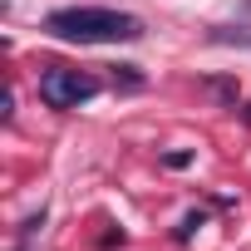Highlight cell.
I'll list each match as a JSON object with an SVG mask.
<instances>
[{"label":"cell","instance_id":"obj_5","mask_svg":"<svg viewBox=\"0 0 251 251\" xmlns=\"http://www.w3.org/2000/svg\"><path fill=\"white\" fill-rule=\"evenodd\" d=\"M246 118H251V108H246Z\"/></svg>","mask_w":251,"mask_h":251},{"label":"cell","instance_id":"obj_3","mask_svg":"<svg viewBox=\"0 0 251 251\" xmlns=\"http://www.w3.org/2000/svg\"><path fill=\"white\" fill-rule=\"evenodd\" d=\"M222 45H251V30H217Z\"/></svg>","mask_w":251,"mask_h":251},{"label":"cell","instance_id":"obj_1","mask_svg":"<svg viewBox=\"0 0 251 251\" xmlns=\"http://www.w3.org/2000/svg\"><path fill=\"white\" fill-rule=\"evenodd\" d=\"M45 30L54 40H74V45H118V40H138L143 20L128 10H103V5H74V10H54L45 20Z\"/></svg>","mask_w":251,"mask_h":251},{"label":"cell","instance_id":"obj_4","mask_svg":"<svg viewBox=\"0 0 251 251\" xmlns=\"http://www.w3.org/2000/svg\"><path fill=\"white\" fill-rule=\"evenodd\" d=\"M163 163H168V168H187V163H192V153H168Z\"/></svg>","mask_w":251,"mask_h":251},{"label":"cell","instance_id":"obj_2","mask_svg":"<svg viewBox=\"0 0 251 251\" xmlns=\"http://www.w3.org/2000/svg\"><path fill=\"white\" fill-rule=\"evenodd\" d=\"M99 94V79L94 74H79V69H45L40 74V99L50 103V108H79V103H89Z\"/></svg>","mask_w":251,"mask_h":251}]
</instances>
